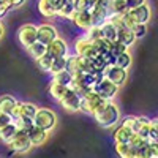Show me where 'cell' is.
Listing matches in <instances>:
<instances>
[{
    "mask_svg": "<svg viewBox=\"0 0 158 158\" xmlns=\"http://www.w3.org/2000/svg\"><path fill=\"white\" fill-rule=\"evenodd\" d=\"M57 123V115L48 108H38L35 117H33V125L38 128H43L46 131H51L56 128Z\"/></svg>",
    "mask_w": 158,
    "mask_h": 158,
    "instance_id": "2",
    "label": "cell"
},
{
    "mask_svg": "<svg viewBox=\"0 0 158 158\" xmlns=\"http://www.w3.org/2000/svg\"><path fill=\"white\" fill-rule=\"evenodd\" d=\"M108 8H109V13H125L127 11L125 0H109Z\"/></svg>",
    "mask_w": 158,
    "mask_h": 158,
    "instance_id": "33",
    "label": "cell"
},
{
    "mask_svg": "<svg viewBox=\"0 0 158 158\" xmlns=\"http://www.w3.org/2000/svg\"><path fill=\"white\" fill-rule=\"evenodd\" d=\"M128 146H131L133 149L139 150V149H142L144 146H147V141H146V139H142L141 136H138L136 133H133V136H131V139L128 141Z\"/></svg>",
    "mask_w": 158,
    "mask_h": 158,
    "instance_id": "38",
    "label": "cell"
},
{
    "mask_svg": "<svg viewBox=\"0 0 158 158\" xmlns=\"http://www.w3.org/2000/svg\"><path fill=\"white\" fill-rule=\"evenodd\" d=\"M59 36L57 29L52 24H40L36 25V41L43 43V44H49L51 41Z\"/></svg>",
    "mask_w": 158,
    "mask_h": 158,
    "instance_id": "10",
    "label": "cell"
},
{
    "mask_svg": "<svg viewBox=\"0 0 158 158\" xmlns=\"http://www.w3.org/2000/svg\"><path fill=\"white\" fill-rule=\"evenodd\" d=\"M94 117H95L97 123L101 128L108 130V128L115 127L118 122H120V109H118V106L114 101H108Z\"/></svg>",
    "mask_w": 158,
    "mask_h": 158,
    "instance_id": "1",
    "label": "cell"
},
{
    "mask_svg": "<svg viewBox=\"0 0 158 158\" xmlns=\"http://www.w3.org/2000/svg\"><path fill=\"white\" fill-rule=\"evenodd\" d=\"M109 16V8L104 3H95L94 8L90 11V18H92V25H101L103 22L108 21Z\"/></svg>",
    "mask_w": 158,
    "mask_h": 158,
    "instance_id": "14",
    "label": "cell"
},
{
    "mask_svg": "<svg viewBox=\"0 0 158 158\" xmlns=\"http://www.w3.org/2000/svg\"><path fill=\"white\" fill-rule=\"evenodd\" d=\"M131 136H133V131L122 127V125H118L115 130H114V133H112V138H114V142L115 144H128V141L131 139Z\"/></svg>",
    "mask_w": 158,
    "mask_h": 158,
    "instance_id": "18",
    "label": "cell"
},
{
    "mask_svg": "<svg viewBox=\"0 0 158 158\" xmlns=\"http://www.w3.org/2000/svg\"><path fill=\"white\" fill-rule=\"evenodd\" d=\"M127 15L133 19L135 24H147L152 19V8L149 6V3H142L136 8L127 10Z\"/></svg>",
    "mask_w": 158,
    "mask_h": 158,
    "instance_id": "7",
    "label": "cell"
},
{
    "mask_svg": "<svg viewBox=\"0 0 158 158\" xmlns=\"http://www.w3.org/2000/svg\"><path fill=\"white\" fill-rule=\"evenodd\" d=\"M79 30H84L87 32L92 27V18H90V13L89 11H74L73 18L70 19Z\"/></svg>",
    "mask_w": 158,
    "mask_h": 158,
    "instance_id": "15",
    "label": "cell"
},
{
    "mask_svg": "<svg viewBox=\"0 0 158 158\" xmlns=\"http://www.w3.org/2000/svg\"><path fill=\"white\" fill-rule=\"evenodd\" d=\"M84 36H85L87 40H90V41L100 40V38H101V29H100V25H92V27L85 32Z\"/></svg>",
    "mask_w": 158,
    "mask_h": 158,
    "instance_id": "39",
    "label": "cell"
},
{
    "mask_svg": "<svg viewBox=\"0 0 158 158\" xmlns=\"http://www.w3.org/2000/svg\"><path fill=\"white\" fill-rule=\"evenodd\" d=\"M46 54H49L52 59L54 57H67L68 56V44L63 38L57 36L54 41L46 44Z\"/></svg>",
    "mask_w": 158,
    "mask_h": 158,
    "instance_id": "11",
    "label": "cell"
},
{
    "mask_svg": "<svg viewBox=\"0 0 158 158\" xmlns=\"http://www.w3.org/2000/svg\"><path fill=\"white\" fill-rule=\"evenodd\" d=\"M94 92H95V94H97L101 100H104V101H112V100L117 97V94H118V87L114 85L111 81H108L106 77H103L101 81L95 85Z\"/></svg>",
    "mask_w": 158,
    "mask_h": 158,
    "instance_id": "4",
    "label": "cell"
},
{
    "mask_svg": "<svg viewBox=\"0 0 158 158\" xmlns=\"http://www.w3.org/2000/svg\"><path fill=\"white\" fill-rule=\"evenodd\" d=\"M71 2H74V0H71Z\"/></svg>",
    "mask_w": 158,
    "mask_h": 158,
    "instance_id": "49",
    "label": "cell"
},
{
    "mask_svg": "<svg viewBox=\"0 0 158 158\" xmlns=\"http://www.w3.org/2000/svg\"><path fill=\"white\" fill-rule=\"evenodd\" d=\"M62 104V108L63 109H67L70 112H77V111H81V97H79L74 90L68 89L67 90V94L63 95V98L59 101Z\"/></svg>",
    "mask_w": 158,
    "mask_h": 158,
    "instance_id": "12",
    "label": "cell"
},
{
    "mask_svg": "<svg viewBox=\"0 0 158 158\" xmlns=\"http://www.w3.org/2000/svg\"><path fill=\"white\" fill-rule=\"evenodd\" d=\"M67 90L68 87H65V85H60V84H56V82H52L49 84V95L54 98L56 101H60L63 98V95L67 94Z\"/></svg>",
    "mask_w": 158,
    "mask_h": 158,
    "instance_id": "25",
    "label": "cell"
},
{
    "mask_svg": "<svg viewBox=\"0 0 158 158\" xmlns=\"http://www.w3.org/2000/svg\"><path fill=\"white\" fill-rule=\"evenodd\" d=\"M11 8L8 6V5H5V3H0V19H2L5 15H6V13L10 11Z\"/></svg>",
    "mask_w": 158,
    "mask_h": 158,
    "instance_id": "45",
    "label": "cell"
},
{
    "mask_svg": "<svg viewBox=\"0 0 158 158\" xmlns=\"http://www.w3.org/2000/svg\"><path fill=\"white\" fill-rule=\"evenodd\" d=\"M103 76L108 79V81H111L114 85L117 87H120L127 82V79H128V73L127 70H122V68H118L115 67V65H111V67H108L106 70L103 71Z\"/></svg>",
    "mask_w": 158,
    "mask_h": 158,
    "instance_id": "9",
    "label": "cell"
},
{
    "mask_svg": "<svg viewBox=\"0 0 158 158\" xmlns=\"http://www.w3.org/2000/svg\"><path fill=\"white\" fill-rule=\"evenodd\" d=\"M74 11H76L74 2H71V0H60L56 5V16L63 18V19H71Z\"/></svg>",
    "mask_w": 158,
    "mask_h": 158,
    "instance_id": "16",
    "label": "cell"
},
{
    "mask_svg": "<svg viewBox=\"0 0 158 158\" xmlns=\"http://www.w3.org/2000/svg\"><path fill=\"white\" fill-rule=\"evenodd\" d=\"M51 63H52V57L49 54H44V56H41L40 59H36L38 68L43 70V71H48V73H49V68H51Z\"/></svg>",
    "mask_w": 158,
    "mask_h": 158,
    "instance_id": "36",
    "label": "cell"
},
{
    "mask_svg": "<svg viewBox=\"0 0 158 158\" xmlns=\"http://www.w3.org/2000/svg\"><path fill=\"white\" fill-rule=\"evenodd\" d=\"M106 103L108 101L101 100L95 92H90V94H87L84 98H81V111L94 117Z\"/></svg>",
    "mask_w": 158,
    "mask_h": 158,
    "instance_id": "3",
    "label": "cell"
},
{
    "mask_svg": "<svg viewBox=\"0 0 158 158\" xmlns=\"http://www.w3.org/2000/svg\"><path fill=\"white\" fill-rule=\"evenodd\" d=\"M3 33H5V29H3V24L0 22V40L3 38Z\"/></svg>",
    "mask_w": 158,
    "mask_h": 158,
    "instance_id": "47",
    "label": "cell"
},
{
    "mask_svg": "<svg viewBox=\"0 0 158 158\" xmlns=\"http://www.w3.org/2000/svg\"><path fill=\"white\" fill-rule=\"evenodd\" d=\"M27 0H8V6L10 8H19V6H22Z\"/></svg>",
    "mask_w": 158,
    "mask_h": 158,
    "instance_id": "44",
    "label": "cell"
},
{
    "mask_svg": "<svg viewBox=\"0 0 158 158\" xmlns=\"http://www.w3.org/2000/svg\"><path fill=\"white\" fill-rule=\"evenodd\" d=\"M94 3H104V5H108L109 3V0H92Z\"/></svg>",
    "mask_w": 158,
    "mask_h": 158,
    "instance_id": "46",
    "label": "cell"
},
{
    "mask_svg": "<svg viewBox=\"0 0 158 158\" xmlns=\"http://www.w3.org/2000/svg\"><path fill=\"white\" fill-rule=\"evenodd\" d=\"M94 2L92 0H74V8L76 11H92V8H94Z\"/></svg>",
    "mask_w": 158,
    "mask_h": 158,
    "instance_id": "37",
    "label": "cell"
},
{
    "mask_svg": "<svg viewBox=\"0 0 158 158\" xmlns=\"http://www.w3.org/2000/svg\"><path fill=\"white\" fill-rule=\"evenodd\" d=\"M120 125H122V127H125V128H128V130H131L133 133H136V127H138V115H128V117H125L123 120L120 122Z\"/></svg>",
    "mask_w": 158,
    "mask_h": 158,
    "instance_id": "35",
    "label": "cell"
},
{
    "mask_svg": "<svg viewBox=\"0 0 158 158\" xmlns=\"http://www.w3.org/2000/svg\"><path fill=\"white\" fill-rule=\"evenodd\" d=\"M27 136H29V141L32 144V147H40V146H44V142L48 141L49 138V131L43 130V128H38L35 125H32L27 131Z\"/></svg>",
    "mask_w": 158,
    "mask_h": 158,
    "instance_id": "13",
    "label": "cell"
},
{
    "mask_svg": "<svg viewBox=\"0 0 158 158\" xmlns=\"http://www.w3.org/2000/svg\"><path fill=\"white\" fill-rule=\"evenodd\" d=\"M25 49H27V52H29V54H30L35 60L46 54V44L40 43V41H35L33 44H30L29 48H25Z\"/></svg>",
    "mask_w": 158,
    "mask_h": 158,
    "instance_id": "28",
    "label": "cell"
},
{
    "mask_svg": "<svg viewBox=\"0 0 158 158\" xmlns=\"http://www.w3.org/2000/svg\"><path fill=\"white\" fill-rule=\"evenodd\" d=\"M73 49H74V56L77 57H82V59H92V57H95L98 56L95 49H94V44H92L90 40H87L85 36H79L76 38V41L73 44Z\"/></svg>",
    "mask_w": 158,
    "mask_h": 158,
    "instance_id": "5",
    "label": "cell"
},
{
    "mask_svg": "<svg viewBox=\"0 0 158 158\" xmlns=\"http://www.w3.org/2000/svg\"><path fill=\"white\" fill-rule=\"evenodd\" d=\"M138 158H158V144H147L139 149Z\"/></svg>",
    "mask_w": 158,
    "mask_h": 158,
    "instance_id": "23",
    "label": "cell"
},
{
    "mask_svg": "<svg viewBox=\"0 0 158 158\" xmlns=\"http://www.w3.org/2000/svg\"><path fill=\"white\" fill-rule=\"evenodd\" d=\"M125 51H128V48L123 46L122 43H118V41H112L111 46H109V52L114 57H117L118 54H122V52H125Z\"/></svg>",
    "mask_w": 158,
    "mask_h": 158,
    "instance_id": "41",
    "label": "cell"
},
{
    "mask_svg": "<svg viewBox=\"0 0 158 158\" xmlns=\"http://www.w3.org/2000/svg\"><path fill=\"white\" fill-rule=\"evenodd\" d=\"M38 11L43 18H56V8L51 0H38Z\"/></svg>",
    "mask_w": 158,
    "mask_h": 158,
    "instance_id": "21",
    "label": "cell"
},
{
    "mask_svg": "<svg viewBox=\"0 0 158 158\" xmlns=\"http://www.w3.org/2000/svg\"><path fill=\"white\" fill-rule=\"evenodd\" d=\"M65 67H67V57H54V59H52V63H51L49 73L54 76V74L63 71Z\"/></svg>",
    "mask_w": 158,
    "mask_h": 158,
    "instance_id": "29",
    "label": "cell"
},
{
    "mask_svg": "<svg viewBox=\"0 0 158 158\" xmlns=\"http://www.w3.org/2000/svg\"><path fill=\"white\" fill-rule=\"evenodd\" d=\"M51 2H52V5H54V8H56V5L59 3V0H51Z\"/></svg>",
    "mask_w": 158,
    "mask_h": 158,
    "instance_id": "48",
    "label": "cell"
},
{
    "mask_svg": "<svg viewBox=\"0 0 158 158\" xmlns=\"http://www.w3.org/2000/svg\"><path fill=\"white\" fill-rule=\"evenodd\" d=\"M147 144H158V123L155 118H152L149 123V139Z\"/></svg>",
    "mask_w": 158,
    "mask_h": 158,
    "instance_id": "32",
    "label": "cell"
},
{
    "mask_svg": "<svg viewBox=\"0 0 158 158\" xmlns=\"http://www.w3.org/2000/svg\"><path fill=\"white\" fill-rule=\"evenodd\" d=\"M131 32H133L136 40H139L147 33V24H135L133 27H131Z\"/></svg>",
    "mask_w": 158,
    "mask_h": 158,
    "instance_id": "40",
    "label": "cell"
},
{
    "mask_svg": "<svg viewBox=\"0 0 158 158\" xmlns=\"http://www.w3.org/2000/svg\"><path fill=\"white\" fill-rule=\"evenodd\" d=\"M131 62H133V57H131V54L128 51H125V52H122V54H118L115 57L114 65L118 68H122V70H128L131 67Z\"/></svg>",
    "mask_w": 158,
    "mask_h": 158,
    "instance_id": "24",
    "label": "cell"
},
{
    "mask_svg": "<svg viewBox=\"0 0 158 158\" xmlns=\"http://www.w3.org/2000/svg\"><path fill=\"white\" fill-rule=\"evenodd\" d=\"M114 149H115V153L120 158H138V150L128 146V144H115L114 142Z\"/></svg>",
    "mask_w": 158,
    "mask_h": 158,
    "instance_id": "20",
    "label": "cell"
},
{
    "mask_svg": "<svg viewBox=\"0 0 158 158\" xmlns=\"http://www.w3.org/2000/svg\"><path fill=\"white\" fill-rule=\"evenodd\" d=\"M100 29H101V40H104V41H117V29L114 27V25L106 21V22H103L100 25Z\"/></svg>",
    "mask_w": 158,
    "mask_h": 158,
    "instance_id": "19",
    "label": "cell"
},
{
    "mask_svg": "<svg viewBox=\"0 0 158 158\" xmlns=\"http://www.w3.org/2000/svg\"><path fill=\"white\" fill-rule=\"evenodd\" d=\"M142 3H147V0H125V5H127V10H131V8H136Z\"/></svg>",
    "mask_w": 158,
    "mask_h": 158,
    "instance_id": "43",
    "label": "cell"
},
{
    "mask_svg": "<svg viewBox=\"0 0 158 158\" xmlns=\"http://www.w3.org/2000/svg\"><path fill=\"white\" fill-rule=\"evenodd\" d=\"M18 133V128L15 127V123H10V125H6V127H3L2 130H0V142H3V144H6L8 146V142L15 138V135Z\"/></svg>",
    "mask_w": 158,
    "mask_h": 158,
    "instance_id": "22",
    "label": "cell"
},
{
    "mask_svg": "<svg viewBox=\"0 0 158 158\" xmlns=\"http://www.w3.org/2000/svg\"><path fill=\"white\" fill-rule=\"evenodd\" d=\"M117 41L122 43V44L127 46V48H131V46L135 44L136 38H135L133 32H131V29H128V27H120V29H117Z\"/></svg>",
    "mask_w": 158,
    "mask_h": 158,
    "instance_id": "17",
    "label": "cell"
},
{
    "mask_svg": "<svg viewBox=\"0 0 158 158\" xmlns=\"http://www.w3.org/2000/svg\"><path fill=\"white\" fill-rule=\"evenodd\" d=\"M90 65H92V68H94V71H100V73H103L104 70L109 67L106 59H104L103 56H100V54L90 59Z\"/></svg>",
    "mask_w": 158,
    "mask_h": 158,
    "instance_id": "30",
    "label": "cell"
},
{
    "mask_svg": "<svg viewBox=\"0 0 158 158\" xmlns=\"http://www.w3.org/2000/svg\"><path fill=\"white\" fill-rule=\"evenodd\" d=\"M13 123H15V127L21 131H27L32 125H33V120H30V118H25V117H18V118H13Z\"/></svg>",
    "mask_w": 158,
    "mask_h": 158,
    "instance_id": "34",
    "label": "cell"
},
{
    "mask_svg": "<svg viewBox=\"0 0 158 158\" xmlns=\"http://www.w3.org/2000/svg\"><path fill=\"white\" fill-rule=\"evenodd\" d=\"M8 147H10V150H13L15 153H27L32 149V144L29 141L27 133L18 130V133L15 135V138L8 142Z\"/></svg>",
    "mask_w": 158,
    "mask_h": 158,
    "instance_id": "6",
    "label": "cell"
},
{
    "mask_svg": "<svg viewBox=\"0 0 158 158\" xmlns=\"http://www.w3.org/2000/svg\"><path fill=\"white\" fill-rule=\"evenodd\" d=\"M11 122H13V118H11V115H10V114L0 112V130H2L3 127H6V125H10Z\"/></svg>",
    "mask_w": 158,
    "mask_h": 158,
    "instance_id": "42",
    "label": "cell"
},
{
    "mask_svg": "<svg viewBox=\"0 0 158 158\" xmlns=\"http://www.w3.org/2000/svg\"><path fill=\"white\" fill-rule=\"evenodd\" d=\"M15 104H16V100L11 95H0V112L11 114Z\"/></svg>",
    "mask_w": 158,
    "mask_h": 158,
    "instance_id": "26",
    "label": "cell"
},
{
    "mask_svg": "<svg viewBox=\"0 0 158 158\" xmlns=\"http://www.w3.org/2000/svg\"><path fill=\"white\" fill-rule=\"evenodd\" d=\"M18 40L24 48H29L36 41V25L35 24H24L18 30Z\"/></svg>",
    "mask_w": 158,
    "mask_h": 158,
    "instance_id": "8",
    "label": "cell"
},
{
    "mask_svg": "<svg viewBox=\"0 0 158 158\" xmlns=\"http://www.w3.org/2000/svg\"><path fill=\"white\" fill-rule=\"evenodd\" d=\"M71 81H73V77H71V74H70L67 70H63V71H60V73H57V74L52 76V82L60 84V85H65V87H68V89H70V85H71Z\"/></svg>",
    "mask_w": 158,
    "mask_h": 158,
    "instance_id": "27",
    "label": "cell"
},
{
    "mask_svg": "<svg viewBox=\"0 0 158 158\" xmlns=\"http://www.w3.org/2000/svg\"><path fill=\"white\" fill-rule=\"evenodd\" d=\"M38 108L35 106L33 103H29V101H22V117L25 118H30V120H33V117L36 114Z\"/></svg>",
    "mask_w": 158,
    "mask_h": 158,
    "instance_id": "31",
    "label": "cell"
}]
</instances>
